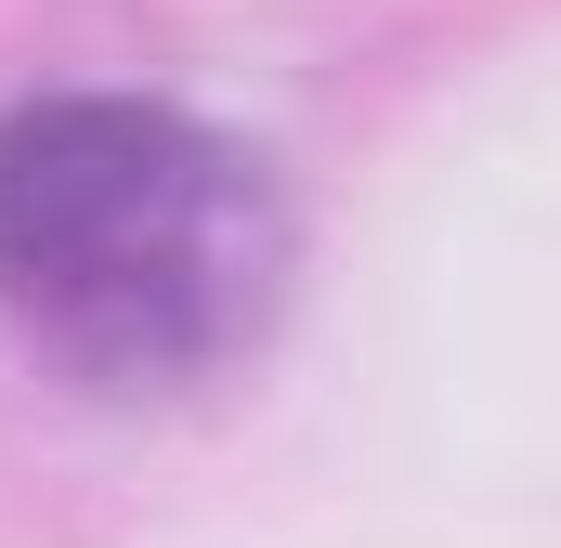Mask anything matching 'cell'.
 I'll use <instances>...</instances> for the list:
<instances>
[{"mask_svg":"<svg viewBox=\"0 0 561 548\" xmlns=\"http://www.w3.org/2000/svg\"><path fill=\"white\" fill-rule=\"evenodd\" d=\"M275 262L287 222L222 132L131 92L0 118V313L92 392L209 379L262 327Z\"/></svg>","mask_w":561,"mask_h":548,"instance_id":"cell-1","label":"cell"}]
</instances>
